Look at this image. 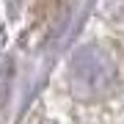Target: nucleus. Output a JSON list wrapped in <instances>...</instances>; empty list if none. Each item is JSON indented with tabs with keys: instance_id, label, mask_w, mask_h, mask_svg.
I'll list each match as a JSON object with an SVG mask.
<instances>
[{
	"instance_id": "f257e3e1",
	"label": "nucleus",
	"mask_w": 124,
	"mask_h": 124,
	"mask_svg": "<svg viewBox=\"0 0 124 124\" xmlns=\"http://www.w3.org/2000/svg\"><path fill=\"white\" fill-rule=\"evenodd\" d=\"M116 75L119 72L113 61L99 47H83L72 58V88L85 99L108 94L116 83Z\"/></svg>"
}]
</instances>
